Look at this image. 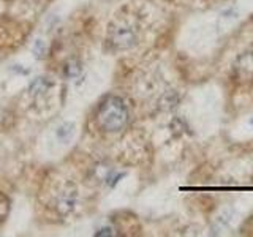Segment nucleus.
<instances>
[{"mask_svg": "<svg viewBox=\"0 0 253 237\" xmlns=\"http://www.w3.org/2000/svg\"><path fill=\"white\" fill-rule=\"evenodd\" d=\"M97 120L105 131H121L126 125V122H128V109H126L124 100L114 97V95L106 97L98 108Z\"/></svg>", "mask_w": 253, "mask_h": 237, "instance_id": "nucleus-1", "label": "nucleus"}, {"mask_svg": "<svg viewBox=\"0 0 253 237\" xmlns=\"http://www.w3.org/2000/svg\"><path fill=\"white\" fill-rule=\"evenodd\" d=\"M136 40L138 38H136V34H134V30L126 26L114 27L109 32V44L119 51L130 49V47L136 44Z\"/></svg>", "mask_w": 253, "mask_h": 237, "instance_id": "nucleus-2", "label": "nucleus"}, {"mask_svg": "<svg viewBox=\"0 0 253 237\" xmlns=\"http://www.w3.org/2000/svg\"><path fill=\"white\" fill-rule=\"evenodd\" d=\"M76 199H78V196H76L75 188H71V187L63 188L57 198V205H55V209H57L60 215H68V213L75 209Z\"/></svg>", "mask_w": 253, "mask_h": 237, "instance_id": "nucleus-3", "label": "nucleus"}, {"mask_svg": "<svg viewBox=\"0 0 253 237\" xmlns=\"http://www.w3.org/2000/svg\"><path fill=\"white\" fill-rule=\"evenodd\" d=\"M52 87V82L49 81V78L46 76H38L34 81L29 84V93L32 97H40V95H44L46 92H49V89Z\"/></svg>", "mask_w": 253, "mask_h": 237, "instance_id": "nucleus-4", "label": "nucleus"}, {"mask_svg": "<svg viewBox=\"0 0 253 237\" xmlns=\"http://www.w3.org/2000/svg\"><path fill=\"white\" fill-rule=\"evenodd\" d=\"M83 73V65L78 59H70L63 65V76L67 79H76Z\"/></svg>", "mask_w": 253, "mask_h": 237, "instance_id": "nucleus-5", "label": "nucleus"}, {"mask_svg": "<svg viewBox=\"0 0 253 237\" xmlns=\"http://www.w3.org/2000/svg\"><path fill=\"white\" fill-rule=\"evenodd\" d=\"M55 134H57V138L62 141V142H68L71 139V136L75 134V125L71 122H65L62 123L57 131H55Z\"/></svg>", "mask_w": 253, "mask_h": 237, "instance_id": "nucleus-6", "label": "nucleus"}, {"mask_svg": "<svg viewBox=\"0 0 253 237\" xmlns=\"http://www.w3.org/2000/svg\"><path fill=\"white\" fill-rule=\"evenodd\" d=\"M8 212H10V201L5 195L0 193V220H5Z\"/></svg>", "mask_w": 253, "mask_h": 237, "instance_id": "nucleus-7", "label": "nucleus"}, {"mask_svg": "<svg viewBox=\"0 0 253 237\" xmlns=\"http://www.w3.org/2000/svg\"><path fill=\"white\" fill-rule=\"evenodd\" d=\"M34 52H35V55L37 57H43L44 55V52H46V44L43 43V41H38L35 43V47H34Z\"/></svg>", "mask_w": 253, "mask_h": 237, "instance_id": "nucleus-8", "label": "nucleus"}, {"mask_svg": "<svg viewBox=\"0 0 253 237\" xmlns=\"http://www.w3.org/2000/svg\"><path fill=\"white\" fill-rule=\"evenodd\" d=\"M114 231V229L113 228H103V229H100V231H97V233H95V236H114L116 233H113Z\"/></svg>", "mask_w": 253, "mask_h": 237, "instance_id": "nucleus-9", "label": "nucleus"}]
</instances>
